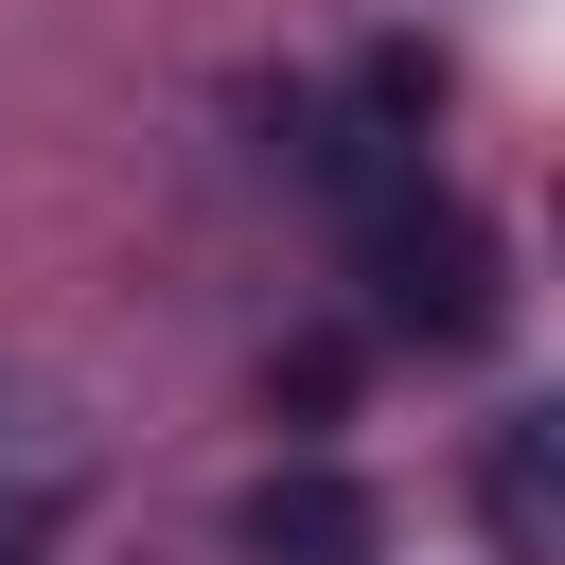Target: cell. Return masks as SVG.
<instances>
[{
  "label": "cell",
  "instance_id": "cell-3",
  "mask_svg": "<svg viewBox=\"0 0 565 565\" xmlns=\"http://www.w3.org/2000/svg\"><path fill=\"white\" fill-rule=\"evenodd\" d=\"M0 565H18V512H0Z\"/></svg>",
  "mask_w": 565,
  "mask_h": 565
},
{
  "label": "cell",
  "instance_id": "cell-2",
  "mask_svg": "<svg viewBox=\"0 0 565 565\" xmlns=\"http://www.w3.org/2000/svg\"><path fill=\"white\" fill-rule=\"evenodd\" d=\"M494 547H512V565H547V424H512V441H494Z\"/></svg>",
  "mask_w": 565,
  "mask_h": 565
},
{
  "label": "cell",
  "instance_id": "cell-1",
  "mask_svg": "<svg viewBox=\"0 0 565 565\" xmlns=\"http://www.w3.org/2000/svg\"><path fill=\"white\" fill-rule=\"evenodd\" d=\"M247 530H265V547H300V565H353V494H335V477H282V494H247Z\"/></svg>",
  "mask_w": 565,
  "mask_h": 565
}]
</instances>
